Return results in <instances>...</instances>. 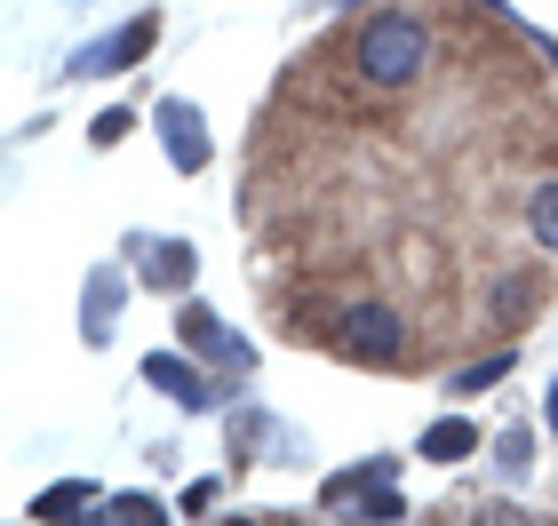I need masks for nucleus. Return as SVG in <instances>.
Wrapping results in <instances>:
<instances>
[{"mask_svg":"<svg viewBox=\"0 0 558 526\" xmlns=\"http://www.w3.org/2000/svg\"><path fill=\"white\" fill-rule=\"evenodd\" d=\"M351 64H360V81H375V88H408V81H423V64H430L423 16H408V9L367 16V24H360V48H351Z\"/></svg>","mask_w":558,"mask_h":526,"instance_id":"f257e3e1","label":"nucleus"},{"mask_svg":"<svg viewBox=\"0 0 558 526\" xmlns=\"http://www.w3.org/2000/svg\"><path fill=\"white\" fill-rule=\"evenodd\" d=\"M336 351H343V359H360V367H391L399 351H408V328H399L391 304H351L336 319Z\"/></svg>","mask_w":558,"mask_h":526,"instance_id":"f03ea898","label":"nucleus"},{"mask_svg":"<svg viewBox=\"0 0 558 526\" xmlns=\"http://www.w3.org/2000/svg\"><path fill=\"white\" fill-rule=\"evenodd\" d=\"M151 48H160V16L144 9V16L120 24L112 40H96L88 57H72V72H129V64H144V57H151Z\"/></svg>","mask_w":558,"mask_h":526,"instance_id":"7ed1b4c3","label":"nucleus"},{"mask_svg":"<svg viewBox=\"0 0 558 526\" xmlns=\"http://www.w3.org/2000/svg\"><path fill=\"white\" fill-rule=\"evenodd\" d=\"M151 120H160V152H168L175 168H184V175H199V168H208V152H216V144H208V129H199V105L168 96V105L151 112Z\"/></svg>","mask_w":558,"mask_h":526,"instance_id":"20e7f679","label":"nucleus"},{"mask_svg":"<svg viewBox=\"0 0 558 526\" xmlns=\"http://www.w3.org/2000/svg\"><path fill=\"white\" fill-rule=\"evenodd\" d=\"M175 328H184V343L199 351V359H216V367H247V359H256V351H247L232 328H223L208 304H184V311H175Z\"/></svg>","mask_w":558,"mask_h":526,"instance_id":"39448f33","label":"nucleus"},{"mask_svg":"<svg viewBox=\"0 0 558 526\" xmlns=\"http://www.w3.org/2000/svg\"><path fill=\"white\" fill-rule=\"evenodd\" d=\"M144 375H151V391H160V399H184V407H216V383H199V367H192V359H175V351H151Z\"/></svg>","mask_w":558,"mask_h":526,"instance_id":"423d86ee","label":"nucleus"},{"mask_svg":"<svg viewBox=\"0 0 558 526\" xmlns=\"http://www.w3.org/2000/svg\"><path fill=\"white\" fill-rule=\"evenodd\" d=\"M136 247H144V256H136V271H144L151 288H168V295H184V288H192L199 256H192L184 240H136Z\"/></svg>","mask_w":558,"mask_h":526,"instance_id":"0eeeda50","label":"nucleus"},{"mask_svg":"<svg viewBox=\"0 0 558 526\" xmlns=\"http://www.w3.org/2000/svg\"><path fill=\"white\" fill-rule=\"evenodd\" d=\"M471 447H478V431L463 415H447V423H430V431H423V463H463Z\"/></svg>","mask_w":558,"mask_h":526,"instance_id":"6e6552de","label":"nucleus"},{"mask_svg":"<svg viewBox=\"0 0 558 526\" xmlns=\"http://www.w3.org/2000/svg\"><path fill=\"white\" fill-rule=\"evenodd\" d=\"M88 503H96V487L88 479H64V487H48L40 503H33V518H81Z\"/></svg>","mask_w":558,"mask_h":526,"instance_id":"1a4fd4ad","label":"nucleus"},{"mask_svg":"<svg viewBox=\"0 0 558 526\" xmlns=\"http://www.w3.org/2000/svg\"><path fill=\"white\" fill-rule=\"evenodd\" d=\"M526 304H535V280H502L487 319H495V328H519V319H526Z\"/></svg>","mask_w":558,"mask_h":526,"instance_id":"9d476101","label":"nucleus"},{"mask_svg":"<svg viewBox=\"0 0 558 526\" xmlns=\"http://www.w3.org/2000/svg\"><path fill=\"white\" fill-rule=\"evenodd\" d=\"M526 223H535L543 247H558V184H535V199H526Z\"/></svg>","mask_w":558,"mask_h":526,"instance_id":"9b49d317","label":"nucleus"},{"mask_svg":"<svg viewBox=\"0 0 558 526\" xmlns=\"http://www.w3.org/2000/svg\"><path fill=\"white\" fill-rule=\"evenodd\" d=\"M502 375H511V351H502V359H478V367H463V375H454V391H495Z\"/></svg>","mask_w":558,"mask_h":526,"instance_id":"f8f14e48","label":"nucleus"},{"mask_svg":"<svg viewBox=\"0 0 558 526\" xmlns=\"http://www.w3.org/2000/svg\"><path fill=\"white\" fill-rule=\"evenodd\" d=\"M129 129H136V112H120V105H112V112H96V120H88V144L105 152V144H120Z\"/></svg>","mask_w":558,"mask_h":526,"instance_id":"ddd939ff","label":"nucleus"},{"mask_svg":"<svg viewBox=\"0 0 558 526\" xmlns=\"http://www.w3.org/2000/svg\"><path fill=\"white\" fill-rule=\"evenodd\" d=\"M112 518H136V526H160L168 518V503H151V494H120V503H105Z\"/></svg>","mask_w":558,"mask_h":526,"instance_id":"4468645a","label":"nucleus"},{"mask_svg":"<svg viewBox=\"0 0 558 526\" xmlns=\"http://www.w3.org/2000/svg\"><path fill=\"white\" fill-rule=\"evenodd\" d=\"M199 511H216V479H192L184 487V518H199Z\"/></svg>","mask_w":558,"mask_h":526,"instance_id":"2eb2a0df","label":"nucleus"},{"mask_svg":"<svg viewBox=\"0 0 558 526\" xmlns=\"http://www.w3.org/2000/svg\"><path fill=\"white\" fill-rule=\"evenodd\" d=\"M543 415H550V431H558V391H550V407H543Z\"/></svg>","mask_w":558,"mask_h":526,"instance_id":"dca6fc26","label":"nucleus"}]
</instances>
